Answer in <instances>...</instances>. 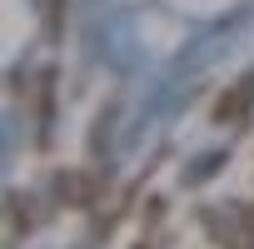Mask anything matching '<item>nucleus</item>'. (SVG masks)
I'll return each mask as SVG.
<instances>
[{
	"instance_id": "f257e3e1",
	"label": "nucleus",
	"mask_w": 254,
	"mask_h": 249,
	"mask_svg": "<svg viewBox=\"0 0 254 249\" xmlns=\"http://www.w3.org/2000/svg\"><path fill=\"white\" fill-rule=\"evenodd\" d=\"M249 110H254V75H244L234 90H224V95H219V105H214V120H219V124H239Z\"/></svg>"
},
{
	"instance_id": "f03ea898",
	"label": "nucleus",
	"mask_w": 254,
	"mask_h": 249,
	"mask_svg": "<svg viewBox=\"0 0 254 249\" xmlns=\"http://www.w3.org/2000/svg\"><path fill=\"white\" fill-rule=\"evenodd\" d=\"M5 209H10V234H25V229H30V224H35V219H30V209H25V199H20V194H10V199H5Z\"/></svg>"
},
{
	"instance_id": "7ed1b4c3",
	"label": "nucleus",
	"mask_w": 254,
	"mask_h": 249,
	"mask_svg": "<svg viewBox=\"0 0 254 249\" xmlns=\"http://www.w3.org/2000/svg\"><path fill=\"white\" fill-rule=\"evenodd\" d=\"M50 115H55V75L40 80V130H50Z\"/></svg>"
},
{
	"instance_id": "20e7f679",
	"label": "nucleus",
	"mask_w": 254,
	"mask_h": 249,
	"mask_svg": "<svg viewBox=\"0 0 254 249\" xmlns=\"http://www.w3.org/2000/svg\"><path fill=\"white\" fill-rule=\"evenodd\" d=\"M60 25H65V0H50V5H45V30L60 35Z\"/></svg>"
},
{
	"instance_id": "39448f33",
	"label": "nucleus",
	"mask_w": 254,
	"mask_h": 249,
	"mask_svg": "<svg viewBox=\"0 0 254 249\" xmlns=\"http://www.w3.org/2000/svg\"><path fill=\"white\" fill-rule=\"evenodd\" d=\"M160 214H165V194H155V199L145 204V229H155V224H160Z\"/></svg>"
},
{
	"instance_id": "423d86ee",
	"label": "nucleus",
	"mask_w": 254,
	"mask_h": 249,
	"mask_svg": "<svg viewBox=\"0 0 254 249\" xmlns=\"http://www.w3.org/2000/svg\"><path fill=\"white\" fill-rule=\"evenodd\" d=\"M239 219H244V234H249V249H254V204H244Z\"/></svg>"
}]
</instances>
